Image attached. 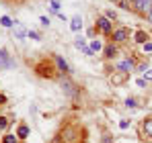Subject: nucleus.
<instances>
[{
    "label": "nucleus",
    "mask_w": 152,
    "mask_h": 143,
    "mask_svg": "<svg viewBox=\"0 0 152 143\" xmlns=\"http://www.w3.org/2000/svg\"><path fill=\"white\" fill-rule=\"evenodd\" d=\"M97 29L101 31L103 35H111L113 33V21H109L105 14H101V17H97Z\"/></svg>",
    "instance_id": "obj_1"
},
{
    "label": "nucleus",
    "mask_w": 152,
    "mask_h": 143,
    "mask_svg": "<svg viewBox=\"0 0 152 143\" xmlns=\"http://www.w3.org/2000/svg\"><path fill=\"white\" fill-rule=\"evenodd\" d=\"M127 39H129V29H126V27L113 29V33H111V41L113 43H126Z\"/></svg>",
    "instance_id": "obj_2"
},
{
    "label": "nucleus",
    "mask_w": 152,
    "mask_h": 143,
    "mask_svg": "<svg viewBox=\"0 0 152 143\" xmlns=\"http://www.w3.org/2000/svg\"><path fill=\"white\" fill-rule=\"evenodd\" d=\"M134 10H136L138 14H144V17H146L152 10V0H136V2H134Z\"/></svg>",
    "instance_id": "obj_3"
},
{
    "label": "nucleus",
    "mask_w": 152,
    "mask_h": 143,
    "mask_svg": "<svg viewBox=\"0 0 152 143\" xmlns=\"http://www.w3.org/2000/svg\"><path fill=\"white\" fill-rule=\"evenodd\" d=\"M117 70H119V72H126V74H132V72L136 70V61H134L132 57H126V59L117 61Z\"/></svg>",
    "instance_id": "obj_4"
},
{
    "label": "nucleus",
    "mask_w": 152,
    "mask_h": 143,
    "mask_svg": "<svg viewBox=\"0 0 152 143\" xmlns=\"http://www.w3.org/2000/svg\"><path fill=\"white\" fill-rule=\"evenodd\" d=\"M12 66H15V61L10 59L8 51L4 47H0V68H12Z\"/></svg>",
    "instance_id": "obj_5"
},
{
    "label": "nucleus",
    "mask_w": 152,
    "mask_h": 143,
    "mask_svg": "<svg viewBox=\"0 0 152 143\" xmlns=\"http://www.w3.org/2000/svg\"><path fill=\"white\" fill-rule=\"evenodd\" d=\"M127 78H129V74H126V72H113V76H111V78H109V80H111V84H115V86H119V84H124V82H126Z\"/></svg>",
    "instance_id": "obj_6"
},
{
    "label": "nucleus",
    "mask_w": 152,
    "mask_h": 143,
    "mask_svg": "<svg viewBox=\"0 0 152 143\" xmlns=\"http://www.w3.org/2000/svg\"><path fill=\"white\" fill-rule=\"evenodd\" d=\"M103 53H105V57L107 59H113L115 55H117V47H115V43L111 41V43H107L105 47H103Z\"/></svg>",
    "instance_id": "obj_7"
},
{
    "label": "nucleus",
    "mask_w": 152,
    "mask_h": 143,
    "mask_svg": "<svg viewBox=\"0 0 152 143\" xmlns=\"http://www.w3.org/2000/svg\"><path fill=\"white\" fill-rule=\"evenodd\" d=\"M134 41L140 43V45H144L146 41H150V35H148L146 31H136V33H134Z\"/></svg>",
    "instance_id": "obj_8"
},
{
    "label": "nucleus",
    "mask_w": 152,
    "mask_h": 143,
    "mask_svg": "<svg viewBox=\"0 0 152 143\" xmlns=\"http://www.w3.org/2000/svg\"><path fill=\"white\" fill-rule=\"evenodd\" d=\"M56 66H58V72H62L64 76L70 72V68H68V64H66V59L64 57H60V55H56Z\"/></svg>",
    "instance_id": "obj_9"
},
{
    "label": "nucleus",
    "mask_w": 152,
    "mask_h": 143,
    "mask_svg": "<svg viewBox=\"0 0 152 143\" xmlns=\"http://www.w3.org/2000/svg\"><path fill=\"white\" fill-rule=\"evenodd\" d=\"M142 131H144L146 137L152 139V117H146V119L142 121Z\"/></svg>",
    "instance_id": "obj_10"
},
{
    "label": "nucleus",
    "mask_w": 152,
    "mask_h": 143,
    "mask_svg": "<svg viewBox=\"0 0 152 143\" xmlns=\"http://www.w3.org/2000/svg\"><path fill=\"white\" fill-rule=\"evenodd\" d=\"M62 86H64V90H66V92H68V94L70 96H74L76 94V86L74 84H72V82H70V80H68V78H62Z\"/></svg>",
    "instance_id": "obj_11"
},
{
    "label": "nucleus",
    "mask_w": 152,
    "mask_h": 143,
    "mask_svg": "<svg viewBox=\"0 0 152 143\" xmlns=\"http://www.w3.org/2000/svg\"><path fill=\"white\" fill-rule=\"evenodd\" d=\"M70 29H72V31H74V33H78V31H80V29H82V19H80V17H78V14H76V17H72V19H70Z\"/></svg>",
    "instance_id": "obj_12"
},
{
    "label": "nucleus",
    "mask_w": 152,
    "mask_h": 143,
    "mask_svg": "<svg viewBox=\"0 0 152 143\" xmlns=\"http://www.w3.org/2000/svg\"><path fill=\"white\" fill-rule=\"evenodd\" d=\"M27 33H29V31H27V29H23V27H21V23L17 21V23H15V37H17V39H25Z\"/></svg>",
    "instance_id": "obj_13"
},
{
    "label": "nucleus",
    "mask_w": 152,
    "mask_h": 143,
    "mask_svg": "<svg viewBox=\"0 0 152 143\" xmlns=\"http://www.w3.org/2000/svg\"><path fill=\"white\" fill-rule=\"evenodd\" d=\"M17 137H19L21 141L29 137V127H27V125H19V129H17Z\"/></svg>",
    "instance_id": "obj_14"
},
{
    "label": "nucleus",
    "mask_w": 152,
    "mask_h": 143,
    "mask_svg": "<svg viewBox=\"0 0 152 143\" xmlns=\"http://www.w3.org/2000/svg\"><path fill=\"white\" fill-rule=\"evenodd\" d=\"M115 4H117L121 10H132V8H134V4H132L129 0H115Z\"/></svg>",
    "instance_id": "obj_15"
},
{
    "label": "nucleus",
    "mask_w": 152,
    "mask_h": 143,
    "mask_svg": "<svg viewBox=\"0 0 152 143\" xmlns=\"http://www.w3.org/2000/svg\"><path fill=\"white\" fill-rule=\"evenodd\" d=\"M15 23H17V21H12L10 17H0V25H2V27H6V29L15 27Z\"/></svg>",
    "instance_id": "obj_16"
},
{
    "label": "nucleus",
    "mask_w": 152,
    "mask_h": 143,
    "mask_svg": "<svg viewBox=\"0 0 152 143\" xmlns=\"http://www.w3.org/2000/svg\"><path fill=\"white\" fill-rule=\"evenodd\" d=\"M88 47H91V49H93V51H95V53H97V51H101V49H103V43H101V41H99V39H93Z\"/></svg>",
    "instance_id": "obj_17"
},
{
    "label": "nucleus",
    "mask_w": 152,
    "mask_h": 143,
    "mask_svg": "<svg viewBox=\"0 0 152 143\" xmlns=\"http://www.w3.org/2000/svg\"><path fill=\"white\" fill-rule=\"evenodd\" d=\"M74 45H76L78 49H84V47H86V41H84V37H80V35H78V37L74 39Z\"/></svg>",
    "instance_id": "obj_18"
},
{
    "label": "nucleus",
    "mask_w": 152,
    "mask_h": 143,
    "mask_svg": "<svg viewBox=\"0 0 152 143\" xmlns=\"http://www.w3.org/2000/svg\"><path fill=\"white\" fill-rule=\"evenodd\" d=\"M2 143H19V137L17 135H4Z\"/></svg>",
    "instance_id": "obj_19"
},
{
    "label": "nucleus",
    "mask_w": 152,
    "mask_h": 143,
    "mask_svg": "<svg viewBox=\"0 0 152 143\" xmlns=\"http://www.w3.org/2000/svg\"><path fill=\"white\" fill-rule=\"evenodd\" d=\"M50 10L60 12V2H58V0H50Z\"/></svg>",
    "instance_id": "obj_20"
},
{
    "label": "nucleus",
    "mask_w": 152,
    "mask_h": 143,
    "mask_svg": "<svg viewBox=\"0 0 152 143\" xmlns=\"http://www.w3.org/2000/svg\"><path fill=\"white\" fill-rule=\"evenodd\" d=\"M27 37H29V39H33V41H39V39H41V35H39L37 31H29V33H27Z\"/></svg>",
    "instance_id": "obj_21"
},
{
    "label": "nucleus",
    "mask_w": 152,
    "mask_h": 143,
    "mask_svg": "<svg viewBox=\"0 0 152 143\" xmlns=\"http://www.w3.org/2000/svg\"><path fill=\"white\" fill-rule=\"evenodd\" d=\"M126 106L127 108H136V106H138V104H136V98H132V96L126 98Z\"/></svg>",
    "instance_id": "obj_22"
},
{
    "label": "nucleus",
    "mask_w": 152,
    "mask_h": 143,
    "mask_svg": "<svg viewBox=\"0 0 152 143\" xmlns=\"http://www.w3.org/2000/svg\"><path fill=\"white\" fill-rule=\"evenodd\" d=\"M105 17H107L109 21H117V14H115V10H107V12H105Z\"/></svg>",
    "instance_id": "obj_23"
},
{
    "label": "nucleus",
    "mask_w": 152,
    "mask_h": 143,
    "mask_svg": "<svg viewBox=\"0 0 152 143\" xmlns=\"http://www.w3.org/2000/svg\"><path fill=\"white\" fill-rule=\"evenodd\" d=\"M142 49H144V53H152V41H146L142 45Z\"/></svg>",
    "instance_id": "obj_24"
},
{
    "label": "nucleus",
    "mask_w": 152,
    "mask_h": 143,
    "mask_svg": "<svg viewBox=\"0 0 152 143\" xmlns=\"http://www.w3.org/2000/svg\"><path fill=\"white\" fill-rule=\"evenodd\" d=\"M39 23L43 25V27H50L51 21H50V17H39Z\"/></svg>",
    "instance_id": "obj_25"
},
{
    "label": "nucleus",
    "mask_w": 152,
    "mask_h": 143,
    "mask_svg": "<svg viewBox=\"0 0 152 143\" xmlns=\"http://www.w3.org/2000/svg\"><path fill=\"white\" fill-rule=\"evenodd\" d=\"M144 80H146V82H152V70H150V68L144 72Z\"/></svg>",
    "instance_id": "obj_26"
},
{
    "label": "nucleus",
    "mask_w": 152,
    "mask_h": 143,
    "mask_svg": "<svg viewBox=\"0 0 152 143\" xmlns=\"http://www.w3.org/2000/svg\"><path fill=\"white\" fill-rule=\"evenodd\" d=\"M82 53H84V55H88V57H93V55H95V51H93V49L88 47V45H86V47L82 49Z\"/></svg>",
    "instance_id": "obj_27"
},
{
    "label": "nucleus",
    "mask_w": 152,
    "mask_h": 143,
    "mask_svg": "<svg viewBox=\"0 0 152 143\" xmlns=\"http://www.w3.org/2000/svg\"><path fill=\"white\" fill-rule=\"evenodd\" d=\"M6 125H8V119L6 117H0V129H6Z\"/></svg>",
    "instance_id": "obj_28"
},
{
    "label": "nucleus",
    "mask_w": 152,
    "mask_h": 143,
    "mask_svg": "<svg viewBox=\"0 0 152 143\" xmlns=\"http://www.w3.org/2000/svg\"><path fill=\"white\" fill-rule=\"evenodd\" d=\"M146 70H148V61H146V64H140V66L136 68V72H146Z\"/></svg>",
    "instance_id": "obj_29"
},
{
    "label": "nucleus",
    "mask_w": 152,
    "mask_h": 143,
    "mask_svg": "<svg viewBox=\"0 0 152 143\" xmlns=\"http://www.w3.org/2000/svg\"><path fill=\"white\" fill-rule=\"evenodd\" d=\"M119 129H129V121H119Z\"/></svg>",
    "instance_id": "obj_30"
},
{
    "label": "nucleus",
    "mask_w": 152,
    "mask_h": 143,
    "mask_svg": "<svg viewBox=\"0 0 152 143\" xmlns=\"http://www.w3.org/2000/svg\"><path fill=\"white\" fill-rule=\"evenodd\" d=\"M136 84H138L140 88H146V80H144V78H138V82H136Z\"/></svg>",
    "instance_id": "obj_31"
},
{
    "label": "nucleus",
    "mask_w": 152,
    "mask_h": 143,
    "mask_svg": "<svg viewBox=\"0 0 152 143\" xmlns=\"http://www.w3.org/2000/svg\"><path fill=\"white\" fill-rule=\"evenodd\" d=\"M103 143H113V139H111V135H105V137H103Z\"/></svg>",
    "instance_id": "obj_32"
},
{
    "label": "nucleus",
    "mask_w": 152,
    "mask_h": 143,
    "mask_svg": "<svg viewBox=\"0 0 152 143\" xmlns=\"http://www.w3.org/2000/svg\"><path fill=\"white\" fill-rule=\"evenodd\" d=\"M146 19H148V23L152 25V10H150V12H148V14H146Z\"/></svg>",
    "instance_id": "obj_33"
},
{
    "label": "nucleus",
    "mask_w": 152,
    "mask_h": 143,
    "mask_svg": "<svg viewBox=\"0 0 152 143\" xmlns=\"http://www.w3.org/2000/svg\"><path fill=\"white\" fill-rule=\"evenodd\" d=\"M2 102H6V98H4V94H0V104H2Z\"/></svg>",
    "instance_id": "obj_34"
},
{
    "label": "nucleus",
    "mask_w": 152,
    "mask_h": 143,
    "mask_svg": "<svg viewBox=\"0 0 152 143\" xmlns=\"http://www.w3.org/2000/svg\"><path fill=\"white\" fill-rule=\"evenodd\" d=\"M129 2H132V4H134V2H136V0H129Z\"/></svg>",
    "instance_id": "obj_35"
},
{
    "label": "nucleus",
    "mask_w": 152,
    "mask_h": 143,
    "mask_svg": "<svg viewBox=\"0 0 152 143\" xmlns=\"http://www.w3.org/2000/svg\"><path fill=\"white\" fill-rule=\"evenodd\" d=\"M113 2H115V0H113Z\"/></svg>",
    "instance_id": "obj_36"
}]
</instances>
